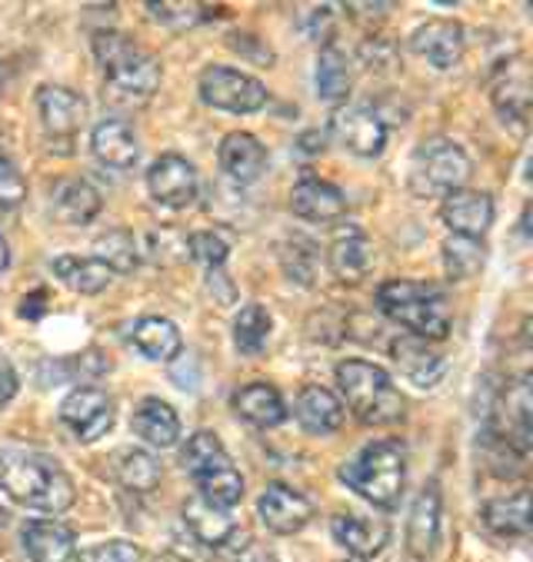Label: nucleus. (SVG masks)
Instances as JSON below:
<instances>
[{
    "label": "nucleus",
    "instance_id": "aec40b11",
    "mask_svg": "<svg viewBox=\"0 0 533 562\" xmlns=\"http://www.w3.org/2000/svg\"><path fill=\"white\" fill-rule=\"evenodd\" d=\"M344 413H347L344 403L324 386H303L293 403V416H297L300 429L310 436H327V432L341 429Z\"/></svg>",
    "mask_w": 533,
    "mask_h": 562
},
{
    "label": "nucleus",
    "instance_id": "6e6552de",
    "mask_svg": "<svg viewBox=\"0 0 533 562\" xmlns=\"http://www.w3.org/2000/svg\"><path fill=\"white\" fill-rule=\"evenodd\" d=\"M200 100L213 110H227V114H257V110L267 103V87L234 67H203L200 80H197Z\"/></svg>",
    "mask_w": 533,
    "mask_h": 562
},
{
    "label": "nucleus",
    "instance_id": "a18cd8bd",
    "mask_svg": "<svg viewBox=\"0 0 533 562\" xmlns=\"http://www.w3.org/2000/svg\"><path fill=\"white\" fill-rule=\"evenodd\" d=\"M11 263V250H8V240H4V234H0V270H4Z\"/></svg>",
    "mask_w": 533,
    "mask_h": 562
},
{
    "label": "nucleus",
    "instance_id": "7ed1b4c3",
    "mask_svg": "<svg viewBox=\"0 0 533 562\" xmlns=\"http://www.w3.org/2000/svg\"><path fill=\"white\" fill-rule=\"evenodd\" d=\"M341 483L380 509H393L407 483V449L400 439H377L341 467Z\"/></svg>",
    "mask_w": 533,
    "mask_h": 562
},
{
    "label": "nucleus",
    "instance_id": "c03bdc74",
    "mask_svg": "<svg viewBox=\"0 0 533 562\" xmlns=\"http://www.w3.org/2000/svg\"><path fill=\"white\" fill-rule=\"evenodd\" d=\"M241 562H280V559H277V552H274V549H267V546L244 542V549H241Z\"/></svg>",
    "mask_w": 533,
    "mask_h": 562
},
{
    "label": "nucleus",
    "instance_id": "ea45409f",
    "mask_svg": "<svg viewBox=\"0 0 533 562\" xmlns=\"http://www.w3.org/2000/svg\"><path fill=\"white\" fill-rule=\"evenodd\" d=\"M147 8V14L157 21V24H167V27H190V24H197V21H203L207 14V8H200V4H144Z\"/></svg>",
    "mask_w": 533,
    "mask_h": 562
},
{
    "label": "nucleus",
    "instance_id": "1a4fd4ad",
    "mask_svg": "<svg viewBox=\"0 0 533 562\" xmlns=\"http://www.w3.org/2000/svg\"><path fill=\"white\" fill-rule=\"evenodd\" d=\"M60 419H64V426H67L80 442H93V439H100L107 429L114 426L118 409H114V400L107 396L103 390L77 386V390L67 393V400L60 403Z\"/></svg>",
    "mask_w": 533,
    "mask_h": 562
},
{
    "label": "nucleus",
    "instance_id": "a19ab883",
    "mask_svg": "<svg viewBox=\"0 0 533 562\" xmlns=\"http://www.w3.org/2000/svg\"><path fill=\"white\" fill-rule=\"evenodd\" d=\"M80 562H141V549L127 539H111L80 552Z\"/></svg>",
    "mask_w": 533,
    "mask_h": 562
},
{
    "label": "nucleus",
    "instance_id": "2f4dec72",
    "mask_svg": "<svg viewBox=\"0 0 533 562\" xmlns=\"http://www.w3.org/2000/svg\"><path fill=\"white\" fill-rule=\"evenodd\" d=\"M370 244L360 231H344L334 244H331V270L341 283H360L364 273L370 270Z\"/></svg>",
    "mask_w": 533,
    "mask_h": 562
},
{
    "label": "nucleus",
    "instance_id": "9d476101",
    "mask_svg": "<svg viewBox=\"0 0 533 562\" xmlns=\"http://www.w3.org/2000/svg\"><path fill=\"white\" fill-rule=\"evenodd\" d=\"M337 144L357 157H380L384 147H387V124L380 121V114L374 106H364V103H354V106H344L334 114V124H331Z\"/></svg>",
    "mask_w": 533,
    "mask_h": 562
},
{
    "label": "nucleus",
    "instance_id": "bb28decb",
    "mask_svg": "<svg viewBox=\"0 0 533 562\" xmlns=\"http://www.w3.org/2000/svg\"><path fill=\"white\" fill-rule=\"evenodd\" d=\"M131 426L147 446H157V449H170L177 442V436H180V419H177L174 406L157 400V396L141 400V406L134 409Z\"/></svg>",
    "mask_w": 533,
    "mask_h": 562
},
{
    "label": "nucleus",
    "instance_id": "9b49d317",
    "mask_svg": "<svg viewBox=\"0 0 533 562\" xmlns=\"http://www.w3.org/2000/svg\"><path fill=\"white\" fill-rule=\"evenodd\" d=\"M147 190L160 206L184 210L197 200L200 180H197V170L190 160H184L180 154H164L147 170Z\"/></svg>",
    "mask_w": 533,
    "mask_h": 562
},
{
    "label": "nucleus",
    "instance_id": "4468645a",
    "mask_svg": "<svg viewBox=\"0 0 533 562\" xmlns=\"http://www.w3.org/2000/svg\"><path fill=\"white\" fill-rule=\"evenodd\" d=\"M37 114H41V124H44L47 137H54V140H74L77 131L84 127L87 103L70 87L47 83V87L37 90Z\"/></svg>",
    "mask_w": 533,
    "mask_h": 562
},
{
    "label": "nucleus",
    "instance_id": "423d86ee",
    "mask_svg": "<svg viewBox=\"0 0 533 562\" xmlns=\"http://www.w3.org/2000/svg\"><path fill=\"white\" fill-rule=\"evenodd\" d=\"M337 386L351 413L367 426H390L403 416V396L390 373L367 360H344L337 367Z\"/></svg>",
    "mask_w": 533,
    "mask_h": 562
},
{
    "label": "nucleus",
    "instance_id": "f8f14e48",
    "mask_svg": "<svg viewBox=\"0 0 533 562\" xmlns=\"http://www.w3.org/2000/svg\"><path fill=\"white\" fill-rule=\"evenodd\" d=\"M464 47H467L464 24L447 21V18L426 21V24H420V27L410 34V50H413L417 57H423L431 67H437V70L457 67L460 57H464Z\"/></svg>",
    "mask_w": 533,
    "mask_h": 562
},
{
    "label": "nucleus",
    "instance_id": "20e7f679",
    "mask_svg": "<svg viewBox=\"0 0 533 562\" xmlns=\"http://www.w3.org/2000/svg\"><path fill=\"white\" fill-rule=\"evenodd\" d=\"M377 306L417 340H444L451 333V303L434 283L390 280L377 290Z\"/></svg>",
    "mask_w": 533,
    "mask_h": 562
},
{
    "label": "nucleus",
    "instance_id": "473e14b6",
    "mask_svg": "<svg viewBox=\"0 0 533 562\" xmlns=\"http://www.w3.org/2000/svg\"><path fill=\"white\" fill-rule=\"evenodd\" d=\"M480 519L497 536H526L530 532V493L520 490L507 499H490L480 509Z\"/></svg>",
    "mask_w": 533,
    "mask_h": 562
},
{
    "label": "nucleus",
    "instance_id": "6ab92c4d",
    "mask_svg": "<svg viewBox=\"0 0 533 562\" xmlns=\"http://www.w3.org/2000/svg\"><path fill=\"white\" fill-rule=\"evenodd\" d=\"M184 522H187L190 536L210 549H224L241 536V526L234 522L231 509H218V506L203 503L200 496L184 503Z\"/></svg>",
    "mask_w": 533,
    "mask_h": 562
},
{
    "label": "nucleus",
    "instance_id": "7c9ffc66",
    "mask_svg": "<svg viewBox=\"0 0 533 562\" xmlns=\"http://www.w3.org/2000/svg\"><path fill=\"white\" fill-rule=\"evenodd\" d=\"M313 83H317L320 100H327V103L347 100L351 83H354V70H351V60H347V54L341 47H324V50H320L317 70H313Z\"/></svg>",
    "mask_w": 533,
    "mask_h": 562
},
{
    "label": "nucleus",
    "instance_id": "58836bf2",
    "mask_svg": "<svg viewBox=\"0 0 533 562\" xmlns=\"http://www.w3.org/2000/svg\"><path fill=\"white\" fill-rule=\"evenodd\" d=\"M27 200V180L18 170V164L11 160V154L0 147V206L14 210Z\"/></svg>",
    "mask_w": 533,
    "mask_h": 562
},
{
    "label": "nucleus",
    "instance_id": "5701e85b",
    "mask_svg": "<svg viewBox=\"0 0 533 562\" xmlns=\"http://www.w3.org/2000/svg\"><path fill=\"white\" fill-rule=\"evenodd\" d=\"M221 170L234 180V183H254L260 180V173L267 170V150L254 134H227L221 150H218Z\"/></svg>",
    "mask_w": 533,
    "mask_h": 562
},
{
    "label": "nucleus",
    "instance_id": "72a5a7b5",
    "mask_svg": "<svg viewBox=\"0 0 533 562\" xmlns=\"http://www.w3.org/2000/svg\"><path fill=\"white\" fill-rule=\"evenodd\" d=\"M270 326H274V319H270L267 306L247 303L237 313V319H234V347L244 357H257L267 347V340H270Z\"/></svg>",
    "mask_w": 533,
    "mask_h": 562
},
{
    "label": "nucleus",
    "instance_id": "a878e982",
    "mask_svg": "<svg viewBox=\"0 0 533 562\" xmlns=\"http://www.w3.org/2000/svg\"><path fill=\"white\" fill-rule=\"evenodd\" d=\"M51 206H54V216L60 223H70V227H84L90 223L97 213H100V193L80 180V177H70V180H57L54 193H51Z\"/></svg>",
    "mask_w": 533,
    "mask_h": 562
},
{
    "label": "nucleus",
    "instance_id": "f03ea898",
    "mask_svg": "<svg viewBox=\"0 0 533 562\" xmlns=\"http://www.w3.org/2000/svg\"><path fill=\"white\" fill-rule=\"evenodd\" d=\"M93 57L103 70V97L121 106H141L160 87V64L118 31L93 34Z\"/></svg>",
    "mask_w": 533,
    "mask_h": 562
},
{
    "label": "nucleus",
    "instance_id": "ddd939ff",
    "mask_svg": "<svg viewBox=\"0 0 533 562\" xmlns=\"http://www.w3.org/2000/svg\"><path fill=\"white\" fill-rule=\"evenodd\" d=\"M257 516L270 532L293 536L313 519V503L303 493H297V490H290L284 483H270L257 499Z\"/></svg>",
    "mask_w": 533,
    "mask_h": 562
},
{
    "label": "nucleus",
    "instance_id": "37998d69",
    "mask_svg": "<svg viewBox=\"0 0 533 562\" xmlns=\"http://www.w3.org/2000/svg\"><path fill=\"white\" fill-rule=\"evenodd\" d=\"M47 290H34L31 296H24V306H21V316L24 319H41L44 316V310H47Z\"/></svg>",
    "mask_w": 533,
    "mask_h": 562
},
{
    "label": "nucleus",
    "instance_id": "de8ad7c7",
    "mask_svg": "<svg viewBox=\"0 0 533 562\" xmlns=\"http://www.w3.org/2000/svg\"><path fill=\"white\" fill-rule=\"evenodd\" d=\"M160 562H187V559H180V555H164Z\"/></svg>",
    "mask_w": 533,
    "mask_h": 562
},
{
    "label": "nucleus",
    "instance_id": "f704fd0d",
    "mask_svg": "<svg viewBox=\"0 0 533 562\" xmlns=\"http://www.w3.org/2000/svg\"><path fill=\"white\" fill-rule=\"evenodd\" d=\"M93 260L111 273H131L137 267V244L127 231H107L93 240Z\"/></svg>",
    "mask_w": 533,
    "mask_h": 562
},
{
    "label": "nucleus",
    "instance_id": "b1692460",
    "mask_svg": "<svg viewBox=\"0 0 533 562\" xmlns=\"http://www.w3.org/2000/svg\"><path fill=\"white\" fill-rule=\"evenodd\" d=\"M331 532L334 539L357 559H370L387 546V526L380 519L370 516H357V513H341L331 519Z\"/></svg>",
    "mask_w": 533,
    "mask_h": 562
},
{
    "label": "nucleus",
    "instance_id": "09e8293b",
    "mask_svg": "<svg viewBox=\"0 0 533 562\" xmlns=\"http://www.w3.org/2000/svg\"><path fill=\"white\" fill-rule=\"evenodd\" d=\"M8 522V509H0V526H4Z\"/></svg>",
    "mask_w": 533,
    "mask_h": 562
},
{
    "label": "nucleus",
    "instance_id": "cd10ccee",
    "mask_svg": "<svg viewBox=\"0 0 533 562\" xmlns=\"http://www.w3.org/2000/svg\"><path fill=\"white\" fill-rule=\"evenodd\" d=\"M234 409L237 416H244L247 423L260 426V429H274L287 419V406L284 396L270 386V383H247L234 393Z\"/></svg>",
    "mask_w": 533,
    "mask_h": 562
},
{
    "label": "nucleus",
    "instance_id": "e433bc0d",
    "mask_svg": "<svg viewBox=\"0 0 533 562\" xmlns=\"http://www.w3.org/2000/svg\"><path fill=\"white\" fill-rule=\"evenodd\" d=\"M444 267H447V277L457 283L474 280L484 270V244L467 240V237H451L444 244Z\"/></svg>",
    "mask_w": 533,
    "mask_h": 562
},
{
    "label": "nucleus",
    "instance_id": "c9c22d12",
    "mask_svg": "<svg viewBox=\"0 0 533 562\" xmlns=\"http://www.w3.org/2000/svg\"><path fill=\"white\" fill-rule=\"evenodd\" d=\"M493 103L503 114V121H517L523 124L530 114V80L523 70H507V77L493 87Z\"/></svg>",
    "mask_w": 533,
    "mask_h": 562
},
{
    "label": "nucleus",
    "instance_id": "0eeeda50",
    "mask_svg": "<svg viewBox=\"0 0 533 562\" xmlns=\"http://www.w3.org/2000/svg\"><path fill=\"white\" fill-rule=\"evenodd\" d=\"M470 170L474 164L464 154V147H457L447 137H434L413 150L407 167V187L413 196H447L454 190H464Z\"/></svg>",
    "mask_w": 533,
    "mask_h": 562
},
{
    "label": "nucleus",
    "instance_id": "f3484780",
    "mask_svg": "<svg viewBox=\"0 0 533 562\" xmlns=\"http://www.w3.org/2000/svg\"><path fill=\"white\" fill-rule=\"evenodd\" d=\"M290 210L313 223H331L347 213V196L341 187H334L327 180L307 177L290 190Z\"/></svg>",
    "mask_w": 533,
    "mask_h": 562
},
{
    "label": "nucleus",
    "instance_id": "c756f323",
    "mask_svg": "<svg viewBox=\"0 0 533 562\" xmlns=\"http://www.w3.org/2000/svg\"><path fill=\"white\" fill-rule=\"evenodd\" d=\"M51 270H54V277L67 286V290H74V293H80V296H97V293H103L107 290V283L114 280V273L107 270L100 260H93V257H57L54 263H51Z\"/></svg>",
    "mask_w": 533,
    "mask_h": 562
},
{
    "label": "nucleus",
    "instance_id": "412c9836",
    "mask_svg": "<svg viewBox=\"0 0 533 562\" xmlns=\"http://www.w3.org/2000/svg\"><path fill=\"white\" fill-rule=\"evenodd\" d=\"M21 546L31 562H70L77 552V539L64 522L54 519H31L21 529Z\"/></svg>",
    "mask_w": 533,
    "mask_h": 562
},
{
    "label": "nucleus",
    "instance_id": "39448f33",
    "mask_svg": "<svg viewBox=\"0 0 533 562\" xmlns=\"http://www.w3.org/2000/svg\"><path fill=\"white\" fill-rule=\"evenodd\" d=\"M184 470L193 476L197 483V496L218 509H234L244 499V476L241 470L231 463L227 449L221 442L218 432L200 429L187 439L184 453H180Z\"/></svg>",
    "mask_w": 533,
    "mask_h": 562
},
{
    "label": "nucleus",
    "instance_id": "4c0bfd02",
    "mask_svg": "<svg viewBox=\"0 0 533 562\" xmlns=\"http://www.w3.org/2000/svg\"><path fill=\"white\" fill-rule=\"evenodd\" d=\"M187 250L197 263L210 267V270H221L231 257V244L221 237V234H213V231H200V234H190L187 237Z\"/></svg>",
    "mask_w": 533,
    "mask_h": 562
},
{
    "label": "nucleus",
    "instance_id": "dca6fc26",
    "mask_svg": "<svg viewBox=\"0 0 533 562\" xmlns=\"http://www.w3.org/2000/svg\"><path fill=\"white\" fill-rule=\"evenodd\" d=\"M441 522H444L441 490H437V483H431L420 490V496L413 499L410 519H407V549L413 559H431L437 552Z\"/></svg>",
    "mask_w": 533,
    "mask_h": 562
},
{
    "label": "nucleus",
    "instance_id": "f257e3e1",
    "mask_svg": "<svg viewBox=\"0 0 533 562\" xmlns=\"http://www.w3.org/2000/svg\"><path fill=\"white\" fill-rule=\"evenodd\" d=\"M0 493L37 513H64L74 506V480L67 470L34 449H8L0 453Z\"/></svg>",
    "mask_w": 533,
    "mask_h": 562
},
{
    "label": "nucleus",
    "instance_id": "4be33fe9",
    "mask_svg": "<svg viewBox=\"0 0 533 562\" xmlns=\"http://www.w3.org/2000/svg\"><path fill=\"white\" fill-rule=\"evenodd\" d=\"M390 353H393L397 370L420 390H434L447 373V360L441 353H434L423 340H417V336H413V340H410V336H407V340H397L390 347Z\"/></svg>",
    "mask_w": 533,
    "mask_h": 562
},
{
    "label": "nucleus",
    "instance_id": "a211bd4d",
    "mask_svg": "<svg viewBox=\"0 0 533 562\" xmlns=\"http://www.w3.org/2000/svg\"><path fill=\"white\" fill-rule=\"evenodd\" d=\"M90 150L103 167H114V170H131L141 157L137 134L131 131V124H124L118 117H107L93 127Z\"/></svg>",
    "mask_w": 533,
    "mask_h": 562
},
{
    "label": "nucleus",
    "instance_id": "2eb2a0df",
    "mask_svg": "<svg viewBox=\"0 0 533 562\" xmlns=\"http://www.w3.org/2000/svg\"><path fill=\"white\" fill-rule=\"evenodd\" d=\"M441 216L454 237L480 240L493 223V200L484 190H454L444 196Z\"/></svg>",
    "mask_w": 533,
    "mask_h": 562
},
{
    "label": "nucleus",
    "instance_id": "8fccbe9b",
    "mask_svg": "<svg viewBox=\"0 0 533 562\" xmlns=\"http://www.w3.org/2000/svg\"><path fill=\"white\" fill-rule=\"evenodd\" d=\"M347 562H367V559H357V555H354V559H347Z\"/></svg>",
    "mask_w": 533,
    "mask_h": 562
},
{
    "label": "nucleus",
    "instance_id": "49530a36",
    "mask_svg": "<svg viewBox=\"0 0 533 562\" xmlns=\"http://www.w3.org/2000/svg\"><path fill=\"white\" fill-rule=\"evenodd\" d=\"M8 90V67H4V60H0V93Z\"/></svg>",
    "mask_w": 533,
    "mask_h": 562
},
{
    "label": "nucleus",
    "instance_id": "c85d7f7f",
    "mask_svg": "<svg viewBox=\"0 0 533 562\" xmlns=\"http://www.w3.org/2000/svg\"><path fill=\"white\" fill-rule=\"evenodd\" d=\"M111 476L131 493H151L160 483V463L147 453V449L124 446L111 457Z\"/></svg>",
    "mask_w": 533,
    "mask_h": 562
},
{
    "label": "nucleus",
    "instance_id": "79ce46f5",
    "mask_svg": "<svg viewBox=\"0 0 533 562\" xmlns=\"http://www.w3.org/2000/svg\"><path fill=\"white\" fill-rule=\"evenodd\" d=\"M18 390H21L18 370H14V363L4 353H0V406H8L18 396Z\"/></svg>",
    "mask_w": 533,
    "mask_h": 562
},
{
    "label": "nucleus",
    "instance_id": "393cba45",
    "mask_svg": "<svg viewBox=\"0 0 533 562\" xmlns=\"http://www.w3.org/2000/svg\"><path fill=\"white\" fill-rule=\"evenodd\" d=\"M131 340L154 363H170L184 350V336H180L177 323H170L167 316H144V319H137L134 329H131Z\"/></svg>",
    "mask_w": 533,
    "mask_h": 562
}]
</instances>
